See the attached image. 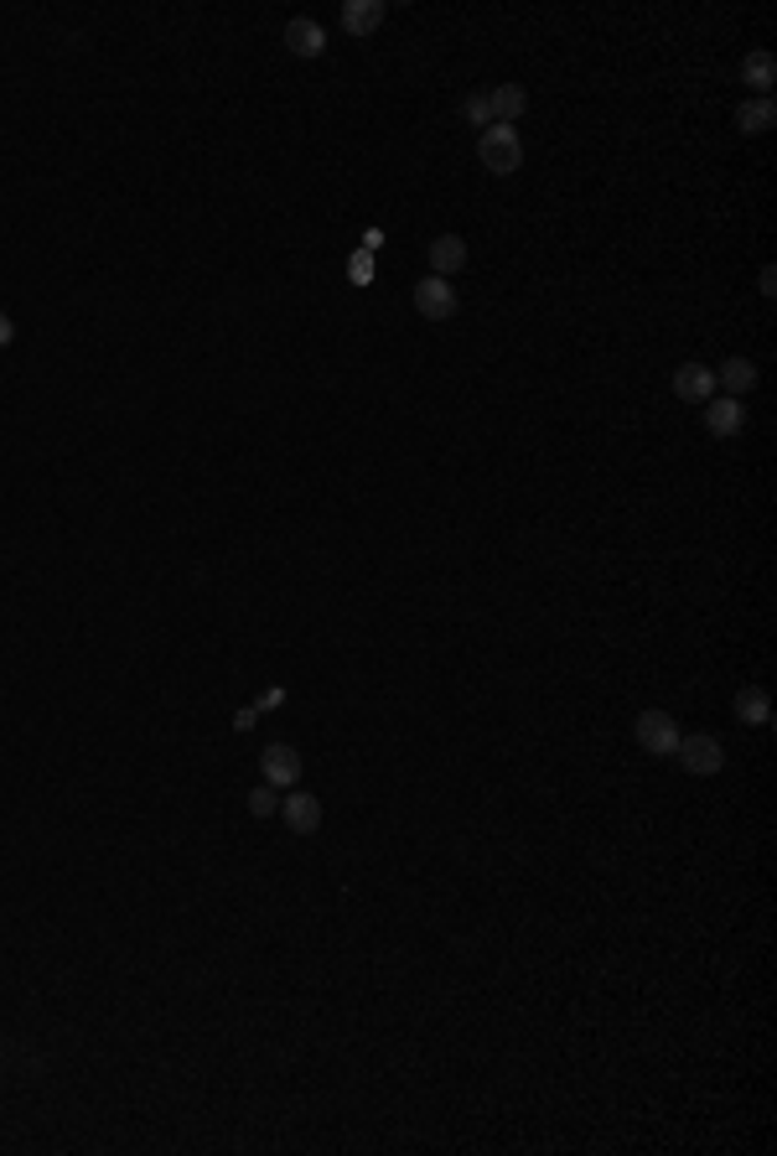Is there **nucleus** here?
Masks as SVG:
<instances>
[{"label":"nucleus","instance_id":"nucleus-9","mask_svg":"<svg viewBox=\"0 0 777 1156\" xmlns=\"http://www.w3.org/2000/svg\"><path fill=\"white\" fill-rule=\"evenodd\" d=\"M705 431L710 436H721V442H731V436H742L746 431V405L742 400H705Z\"/></svg>","mask_w":777,"mask_h":1156},{"label":"nucleus","instance_id":"nucleus-17","mask_svg":"<svg viewBox=\"0 0 777 1156\" xmlns=\"http://www.w3.org/2000/svg\"><path fill=\"white\" fill-rule=\"evenodd\" d=\"M461 115L472 119V125H482V130H488V125H492V104H488V94H467V99H461Z\"/></svg>","mask_w":777,"mask_h":1156},{"label":"nucleus","instance_id":"nucleus-10","mask_svg":"<svg viewBox=\"0 0 777 1156\" xmlns=\"http://www.w3.org/2000/svg\"><path fill=\"white\" fill-rule=\"evenodd\" d=\"M286 47L296 52V57H321V52H327V32H321V21L290 17L286 21Z\"/></svg>","mask_w":777,"mask_h":1156},{"label":"nucleus","instance_id":"nucleus-16","mask_svg":"<svg viewBox=\"0 0 777 1156\" xmlns=\"http://www.w3.org/2000/svg\"><path fill=\"white\" fill-rule=\"evenodd\" d=\"M736 715H742L746 727H767V721H773V700H767V690H762V685H746L742 696H736Z\"/></svg>","mask_w":777,"mask_h":1156},{"label":"nucleus","instance_id":"nucleus-4","mask_svg":"<svg viewBox=\"0 0 777 1156\" xmlns=\"http://www.w3.org/2000/svg\"><path fill=\"white\" fill-rule=\"evenodd\" d=\"M415 311H421L425 322H446V317H457V290H451V280H440V275L415 280Z\"/></svg>","mask_w":777,"mask_h":1156},{"label":"nucleus","instance_id":"nucleus-14","mask_svg":"<svg viewBox=\"0 0 777 1156\" xmlns=\"http://www.w3.org/2000/svg\"><path fill=\"white\" fill-rule=\"evenodd\" d=\"M488 104H492V125H513L529 109V94H524V84H498L488 94Z\"/></svg>","mask_w":777,"mask_h":1156},{"label":"nucleus","instance_id":"nucleus-6","mask_svg":"<svg viewBox=\"0 0 777 1156\" xmlns=\"http://www.w3.org/2000/svg\"><path fill=\"white\" fill-rule=\"evenodd\" d=\"M280 819L290 825V835H317L321 830V799L317 794H306V788H286Z\"/></svg>","mask_w":777,"mask_h":1156},{"label":"nucleus","instance_id":"nucleus-11","mask_svg":"<svg viewBox=\"0 0 777 1156\" xmlns=\"http://www.w3.org/2000/svg\"><path fill=\"white\" fill-rule=\"evenodd\" d=\"M742 84L757 88V99H773V84H777V57L767 47L746 52L742 57Z\"/></svg>","mask_w":777,"mask_h":1156},{"label":"nucleus","instance_id":"nucleus-18","mask_svg":"<svg viewBox=\"0 0 777 1156\" xmlns=\"http://www.w3.org/2000/svg\"><path fill=\"white\" fill-rule=\"evenodd\" d=\"M249 809H254V815H259V819H265V815H275V809H280V794H275L270 783H265V788H249Z\"/></svg>","mask_w":777,"mask_h":1156},{"label":"nucleus","instance_id":"nucleus-8","mask_svg":"<svg viewBox=\"0 0 777 1156\" xmlns=\"http://www.w3.org/2000/svg\"><path fill=\"white\" fill-rule=\"evenodd\" d=\"M384 17H388L384 0H348V6H342V32L358 36V42H369V36L384 26Z\"/></svg>","mask_w":777,"mask_h":1156},{"label":"nucleus","instance_id":"nucleus-5","mask_svg":"<svg viewBox=\"0 0 777 1156\" xmlns=\"http://www.w3.org/2000/svg\"><path fill=\"white\" fill-rule=\"evenodd\" d=\"M259 773H265L270 788H296L301 783V752L290 747V742H270V747L259 752Z\"/></svg>","mask_w":777,"mask_h":1156},{"label":"nucleus","instance_id":"nucleus-3","mask_svg":"<svg viewBox=\"0 0 777 1156\" xmlns=\"http://www.w3.org/2000/svg\"><path fill=\"white\" fill-rule=\"evenodd\" d=\"M679 763L690 767L694 778H710V773H721L726 767V747H721V736H679Z\"/></svg>","mask_w":777,"mask_h":1156},{"label":"nucleus","instance_id":"nucleus-21","mask_svg":"<svg viewBox=\"0 0 777 1156\" xmlns=\"http://www.w3.org/2000/svg\"><path fill=\"white\" fill-rule=\"evenodd\" d=\"M11 338H17V322H11V317L0 311V348H11Z\"/></svg>","mask_w":777,"mask_h":1156},{"label":"nucleus","instance_id":"nucleus-15","mask_svg":"<svg viewBox=\"0 0 777 1156\" xmlns=\"http://www.w3.org/2000/svg\"><path fill=\"white\" fill-rule=\"evenodd\" d=\"M736 125H742V136H767L777 125V104L773 99H746L742 109H736Z\"/></svg>","mask_w":777,"mask_h":1156},{"label":"nucleus","instance_id":"nucleus-7","mask_svg":"<svg viewBox=\"0 0 777 1156\" xmlns=\"http://www.w3.org/2000/svg\"><path fill=\"white\" fill-rule=\"evenodd\" d=\"M674 394L684 400V405H705V400H715V369H705V363H679L674 369Z\"/></svg>","mask_w":777,"mask_h":1156},{"label":"nucleus","instance_id":"nucleus-19","mask_svg":"<svg viewBox=\"0 0 777 1156\" xmlns=\"http://www.w3.org/2000/svg\"><path fill=\"white\" fill-rule=\"evenodd\" d=\"M348 275H353V286H369V280H373V250H358L353 265H348Z\"/></svg>","mask_w":777,"mask_h":1156},{"label":"nucleus","instance_id":"nucleus-13","mask_svg":"<svg viewBox=\"0 0 777 1156\" xmlns=\"http://www.w3.org/2000/svg\"><path fill=\"white\" fill-rule=\"evenodd\" d=\"M467 265V244H461L457 234H440L436 244H430V275H440V280H451V275Z\"/></svg>","mask_w":777,"mask_h":1156},{"label":"nucleus","instance_id":"nucleus-2","mask_svg":"<svg viewBox=\"0 0 777 1156\" xmlns=\"http://www.w3.org/2000/svg\"><path fill=\"white\" fill-rule=\"evenodd\" d=\"M632 736H638V747L653 752V757H674V752H679V727H674V715L663 711V706H648V711L638 715Z\"/></svg>","mask_w":777,"mask_h":1156},{"label":"nucleus","instance_id":"nucleus-12","mask_svg":"<svg viewBox=\"0 0 777 1156\" xmlns=\"http://www.w3.org/2000/svg\"><path fill=\"white\" fill-rule=\"evenodd\" d=\"M715 384H721L731 400H742V394L757 390V363H752V358H726V363L715 369Z\"/></svg>","mask_w":777,"mask_h":1156},{"label":"nucleus","instance_id":"nucleus-1","mask_svg":"<svg viewBox=\"0 0 777 1156\" xmlns=\"http://www.w3.org/2000/svg\"><path fill=\"white\" fill-rule=\"evenodd\" d=\"M477 161L492 177H513V171L524 167V140H519V130L513 125H488L482 140H477Z\"/></svg>","mask_w":777,"mask_h":1156},{"label":"nucleus","instance_id":"nucleus-20","mask_svg":"<svg viewBox=\"0 0 777 1156\" xmlns=\"http://www.w3.org/2000/svg\"><path fill=\"white\" fill-rule=\"evenodd\" d=\"M757 290H762V296H767V301H773V296H777V271H773V265H767V271L757 275Z\"/></svg>","mask_w":777,"mask_h":1156}]
</instances>
